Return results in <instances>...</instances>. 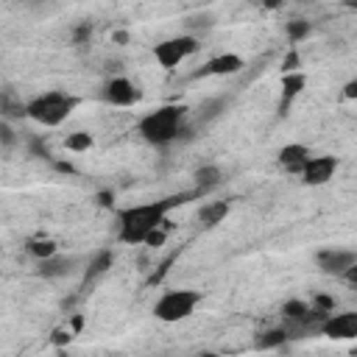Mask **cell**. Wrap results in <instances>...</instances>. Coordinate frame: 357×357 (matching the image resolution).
I'll list each match as a JSON object with an SVG mask.
<instances>
[{
    "instance_id": "obj_1",
    "label": "cell",
    "mask_w": 357,
    "mask_h": 357,
    "mask_svg": "<svg viewBox=\"0 0 357 357\" xmlns=\"http://www.w3.org/2000/svg\"><path fill=\"white\" fill-rule=\"evenodd\" d=\"M201 198L198 190H187V192H176L151 204H137V206H126L117 215V240L126 245H142L148 240L151 231L162 229L167 223V212L176 206H184L187 201Z\"/></svg>"
},
{
    "instance_id": "obj_2",
    "label": "cell",
    "mask_w": 357,
    "mask_h": 357,
    "mask_svg": "<svg viewBox=\"0 0 357 357\" xmlns=\"http://www.w3.org/2000/svg\"><path fill=\"white\" fill-rule=\"evenodd\" d=\"M187 106L181 103H165L156 106L153 112H148L145 117H139L137 123V134L156 148H165L170 142H176L184 134V120H187Z\"/></svg>"
},
{
    "instance_id": "obj_3",
    "label": "cell",
    "mask_w": 357,
    "mask_h": 357,
    "mask_svg": "<svg viewBox=\"0 0 357 357\" xmlns=\"http://www.w3.org/2000/svg\"><path fill=\"white\" fill-rule=\"evenodd\" d=\"M78 106V98L70 95V92H45V95H36L33 100L25 103V117H31L33 123L45 126V128H56L61 126Z\"/></svg>"
},
{
    "instance_id": "obj_4",
    "label": "cell",
    "mask_w": 357,
    "mask_h": 357,
    "mask_svg": "<svg viewBox=\"0 0 357 357\" xmlns=\"http://www.w3.org/2000/svg\"><path fill=\"white\" fill-rule=\"evenodd\" d=\"M201 304V293L198 290H167L156 298L153 304V315L162 321V324H178V321H187L195 307Z\"/></svg>"
},
{
    "instance_id": "obj_5",
    "label": "cell",
    "mask_w": 357,
    "mask_h": 357,
    "mask_svg": "<svg viewBox=\"0 0 357 357\" xmlns=\"http://www.w3.org/2000/svg\"><path fill=\"white\" fill-rule=\"evenodd\" d=\"M198 47H201V45H198V39H195L192 33H181V36H170V39L159 42V45L153 47V59H156L159 67L176 70V67H178L181 61H187Z\"/></svg>"
},
{
    "instance_id": "obj_6",
    "label": "cell",
    "mask_w": 357,
    "mask_h": 357,
    "mask_svg": "<svg viewBox=\"0 0 357 357\" xmlns=\"http://www.w3.org/2000/svg\"><path fill=\"white\" fill-rule=\"evenodd\" d=\"M100 98H103V103H109V106L128 109V106H137V103L142 100V89H139L131 78H126V75H114V78H109V81L103 84Z\"/></svg>"
},
{
    "instance_id": "obj_7",
    "label": "cell",
    "mask_w": 357,
    "mask_h": 357,
    "mask_svg": "<svg viewBox=\"0 0 357 357\" xmlns=\"http://www.w3.org/2000/svg\"><path fill=\"white\" fill-rule=\"evenodd\" d=\"M315 262H318L321 273L343 276L351 265H357V251H351V248H321L315 254Z\"/></svg>"
},
{
    "instance_id": "obj_8",
    "label": "cell",
    "mask_w": 357,
    "mask_h": 357,
    "mask_svg": "<svg viewBox=\"0 0 357 357\" xmlns=\"http://www.w3.org/2000/svg\"><path fill=\"white\" fill-rule=\"evenodd\" d=\"M321 335H326L329 340H354L357 337V310L332 312L321 324Z\"/></svg>"
},
{
    "instance_id": "obj_9",
    "label": "cell",
    "mask_w": 357,
    "mask_h": 357,
    "mask_svg": "<svg viewBox=\"0 0 357 357\" xmlns=\"http://www.w3.org/2000/svg\"><path fill=\"white\" fill-rule=\"evenodd\" d=\"M335 170H337V159L335 156H326V153L324 156H312L301 170V181L307 187H321L335 176Z\"/></svg>"
},
{
    "instance_id": "obj_10",
    "label": "cell",
    "mask_w": 357,
    "mask_h": 357,
    "mask_svg": "<svg viewBox=\"0 0 357 357\" xmlns=\"http://www.w3.org/2000/svg\"><path fill=\"white\" fill-rule=\"evenodd\" d=\"M243 67H245L243 56H237V53H220V56H212L201 70H195L192 78H206V75H237Z\"/></svg>"
},
{
    "instance_id": "obj_11",
    "label": "cell",
    "mask_w": 357,
    "mask_h": 357,
    "mask_svg": "<svg viewBox=\"0 0 357 357\" xmlns=\"http://www.w3.org/2000/svg\"><path fill=\"white\" fill-rule=\"evenodd\" d=\"M279 165L287 170V173H298L301 176V170H304V165L312 159V151L307 148V145H301V142H290V145H284V148H279Z\"/></svg>"
},
{
    "instance_id": "obj_12",
    "label": "cell",
    "mask_w": 357,
    "mask_h": 357,
    "mask_svg": "<svg viewBox=\"0 0 357 357\" xmlns=\"http://www.w3.org/2000/svg\"><path fill=\"white\" fill-rule=\"evenodd\" d=\"M73 268H75V259H73V257L56 254V257H50V259L36 262V276H39V279H61V276L73 273Z\"/></svg>"
},
{
    "instance_id": "obj_13",
    "label": "cell",
    "mask_w": 357,
    "mask_h": 357,
    "mask_svg": "<svg viewBox=\"0 0 357 357\" xmlns=\"http://www.w3.org/2000/svg\"><path fill=\"white\" fill-rule=\"evenodd\" d=\"M307 86V75L304 73H287L282 75V98H279V114H287V106L301 95V89Z\"/></svg>"
},
{
    "instance_id": "obj_14",
    "label": "cell",
    "mask_w": 357,
    "mask_h": 357,
    "mask_svg": "<svg viewBox=\"0 0 357 357\" xmlns=\"http://www.w3.org/2000/svg\"><path fill=\"white\" fill-rule=\"evenodd\" d=\"M229 212H231V201H206V204H201V209H198V223H201L204 229H215L218 223L226 220Z\"/></svg>"
},
{
    "instance_id": "obj_15",
    "label": "cell",
    "mask_w": 357,
    "mask_h": 357,
    "mask_svg": "<svg viewBox=\"0 0 357 357\" xmlns=\"http://www.w3.org/2000/svg\"><path fill=\"white\" fill-rule=\"evenodd\" d=\"M192 178H195V190L201 195H206V192H212V190H218L223 184V170L218 165H201Z\"/></svg>"
},
{
    "instance_id": "obj_16",
    "label": "cell",
    "mask_w": 357,
    "mask_h": 357,
    "mask_svg": "<svg viewBox=\"0 0 357 357\" xmlns=\"http://www.w3.org/2000/svg\"><path fill=\"white\" fill-rule=\"evenodd\" d=\"M112 262H114V254L109 251V248H103V251H98L95 257H92V262H89V268H86V273H84V282L89 284V282H95L98 276H103L109 268H112Z\"/></svg>"
},
{
    "instance_id": "obj_17",
    "label": "cell",
    "mask_w": 357,
    "mask_h": 357,
    "mask_svg": "<svg viewBox=\"0 0 357 357\" xmlns=\"http://www.w3.org/2000/svg\"><path fill=\"white\" fill-rule=\"evenodd\" d=\"M290 340V335H287V329H265L262 335H257V349L259 351H271V349H282L284 343Z\"/></svg>"
},
{
    "instance_id": "obj_18",
    "label": "cell",
    "mask_w": 357,
    "mask_h": 357,
    "mask_svg": "<svg viewBox=\"0 0 357 357\" xmlns=\"http://www.w3.org/2000/svg\"><path fill=\"white\" fill-rule=\"evenodd\" d=\"M226 106H229V98H223V95L209 98V100H204V103H201L198 120H201V123H212L215 117H220V114L226 112Z\"/></svg>"
},
{
    "instance_id": "obj_19",
    "label": "cell",
    "mask_w": 357,
    "mask_h": 357,
    "mask_svg": "<svg viewBox=\"0 0 357 357\" xmlns=\"http://www.w3.org/2000/svg\"><path fill=\"white\" fill-rule=\"evenodd\" d=\"M28 254H31V257H36V262H42V259L56 257V254H59V245H56V240H50V237L28 240Z\"/></svg>"
},
{
    "instance_id": "obj_20",
    "label": "cell",
    "mask_w": 357,
    "mask_h": 357,
    "mask_svg": "<svg viewBox=\"0 0 357 357\" xmlns=\"http://www.w3.org/2000/svg\"><path fill=\"white\" fill-rule=\"evenodd\" d=\"M307 312H310V304H307V301L290 298V301H284V304H282V315L287 318V324H298V321H304V318H307Z\"/></svg>"
},
{
    "instance_id": "obj_21",
    "label": "cell",
    "mask_w": 357,
    "mask_h": 357,
    "mask_svg": "<svg viewBox=\"0 0 357 357\" xmlns=\"http://www.w3.org/2000/svg\"><path fill=\"white\" fill-rule=\"evenodd\" d=\"M92 134H86V131H73V134H67V139H64V148L67 151H73V153H84V151H89L92 148Z\"/></svg>"
},
{
    "instance_id": "obj_22",
    "label": "cell",
    "mask_w": 357,
    "mask_h": 357,
    "mask_svg": "<svg viewBox=\"0 0 357 357\" xmlns=\"http://www.w3.org/2000/svg\"><path fill=\"white\" fill-rule=\"evenodd\" d=\"M310 31H312V25H310L307 20H293V22L284 25V36H287L290 42H301L304 36H310Z\"/></svg>"
},
{
    "instance_id": "obj_23",
    "label": "cell",
    "mask_w": 357,
    "mask_h": 357,
    "mask_svg": "<svg viewBox=\"0 0 357 357\" xmlns=\"http://www.w3.org/2000/svg\"><path fill=\"white\" fill-rule=\"evenodd\" d=\"M310 307L318 310L321 315H332V312H335V298L326 296V293H318V296H312V304H310Z\"/></svg>"
},
{
    "instance_id": "obj_24",
    "label": "cell",
    "mask_w": 357,
    "mask_h": 357,
    "mask_svg": "<svg viewBox=\"0 0 357 357\" xmlns=\"http://www.w3.org/2000/svg\"><path fill=\"white\" fill-rule=\"evenodd\" d=\"M73 337H75V332H73V326L67 324V326H59V329H53V335H50V343L53 346H70L73 343Z\"/></svg>"
},
{
    "instance_id": "obj_25",
    "label": "cell",
    "mask_w": 357,
    "mask_h": 357,
    "mask_svg": "<svg viewBox=\"0 0 357 357\" xmlns=\"http://www.w3.org/2000/svg\"><path fill=\"white\" fill-rule=\"evenodd\" d=\"M165 240H167V229L162 226V229H156V231H151V234H148L145 245H148V248H159V245H165Z\"/></svg>"
},
{
    "instance_id": "obj_26",
    "label": "cell",
    "mask_w": 357,
    "mask_h": 357,
    "mask_svg": "<svg viewBox=\"0 0 357 357\" xmlns=\"http://www.w3.org/2000/svg\"><path fill=\"white\" fill-rule=\"evenodd\" d=\"M0 142H3V148H6V151L14 145V128L8 126V120H3V123H0Z\"/></svg>"
},
{
    "instance_id": "obj_27",
    "label": "cell",
    "mask_w": 357,
    "mask_h": 357,
    "mask_svg": "<svg viewBox=\"0 0 357 357\" xmlns=\"http://www.w3.org/2000/svg\"><path fill=\"white\" fill-rule=\"evenodd\" d=\"M282 73L287 75V73H298V53L296 50H290L287 56H284V61H282Z\"/></svg>"
},
{
    "instance_id": "obj_28",
    "label": "cell",
    "mask_w": 357,
    "mask_h": 357,
    "mask_svg": "<svg viewBox=\"0 0 357 357\" xmlns=\"http://www.w3.org/2000/svg\"><path fill=\"white\" fill-rule=\"evenodd\" d=\"M31 153H36V156H42V159L50 156V151H47V145H42V139H31Z\"/></svg>"
},
{
    "instance_id": "obj_29",
    "label": "cell",
    "mask_w": 357,
    "mask_h": 357,
    "mask_svg": "<svg viewBox=\"0 0 357 357\" xmlns=\"http://www.w3.org/2000/svg\"><path fill=\"white\" fill-rule=\"evenodd\" d=\"M343 98H346V100H357V78H351V81L343 86Z\"/></svg>"
},
{
    "instance_id": "obj_30",
    "label": "cell",
    "mask_w": 357,
    "mask_h": 357,
    "mask_svg": "<svg viewBox=\"0 0 357 357\" xmlns=\"http://www.w3.org/2000/svg\"><path fill=\"white\" fill-rule=\"evenodd\" d=\"M89 36H92L89 22H84V25H78V28H75V42H84V39H89Z\"/></svg>"
},
{
    "instance_id": "obj_31",
    "label": "cell",
    "mask_w": 357,
    "mask_h": 357,
    "mask_svg": "<svg viewBox=\"0 0 357 357\" xmlns=\"http://www.w3.org/2000/svg\"><path fill=\"white\" fill-rule=\"evenodd\" d=\"M98 204H100V206H106V209H109V206H112V204H114V195H112V192H109V190H103V192H98Z\"/></svg>"
},
{
    "instance_id": "obj_32",
    "label": "cell",
    "mask_w": 357,
    "mask_h": 357,
    "mask_svg": "<svg viewBox=\"0 0 357 357\" xmlns=\"http://www.w3.org/2000/svg\"><path fill=\"white\" fill-rule=\"evenodd\" d=\"M343 279H346V284H351V287H357V265H351L346 273H343Z\"/></svg>"
},
{
    "instance_id": "obj_33",
    "label": "cell",
    "mask_w": 357,
    "mask_h": 357,
    "mask_svg": "<svg viewBox=\"0 0 357 357\" xmlns=\"http://www.w3.org/2000/svg\"><path fill=\"white\" fill-rule=\"evenodd\" d=\"M195 357H223V354H218V351H198Z\"/></svg>"
}]
</instances>
